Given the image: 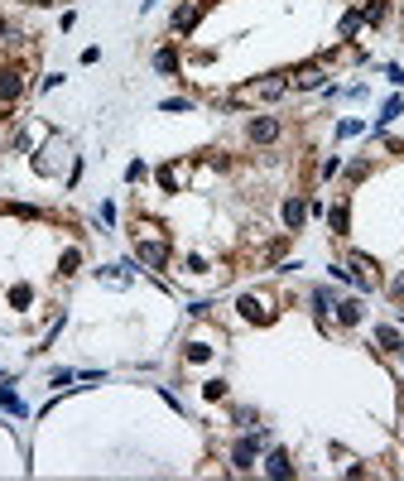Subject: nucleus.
Returning a JSON list of instances; mask_svg holds the SVG:
<instances>
[{"instance_id":"nucleus-1","label":"nucleus","mask_w":404,"mask_h":481,"mask_svg":"<svg viewBox=\"0 0 404 481\" xmlns=\"http://www.w3.org/2000/svg\"><path fill=\"white\" fill-rule=\"evenodd\" d=\"M284 92H289V78H279V73H274V78L245 82V87L236 92V97H231V102H236V106H241V102H279Z\"/></svg>"},{"instance_id":"nucleus-2","label":"nucleus","mask_w":404,"mask_h":481,"mask_svg":"<svg viewBox=\"0 0 404 481\" xmlns=\"http://www.w3.org/2000/svg\"><path fill=\"white\" fill-rule=\"evenodd\" d=\"M135 255H140V265L164 269V265H169V240H159V236H145V231H135Z\"/></svg>"},{"instance_id":"nucleus-3","label":"nucleus","mask_w":404,"mask_h":481,"mask_svg":"<svg viewBox=\"0 0 404 481\" xmlns=\"http://www.w3.org/2000/svg\"><path fill=\"white\" fill-rule=\"evenodd\" d=\"M269 443V433H245V438H236V448H231V467L236 472H250L255 467V453Z\"/></svg>"},{"instance_id":"nucleus-4","label":"nucleus","mask_w":404,"mask_h":481,"mask_svg":"<svg viewBox=\"0 0 404 481\" xmlns=\"http://www.w3.org/2000/svg\"><path fill=\"white\" fill-rule=\"evenodd\" d=\"M25 92H29L25 68H20V63H10V68L0 73V106H15V102H20Z\"/></svg>"},{"instance_id":"nucleus-5","label":"nucleus","mask_w":404,"mask_h":481,"mask_svg":"<svg viewBox=\"0 0 404 481\" xmlns=\"http://www.w3.org/2000/svg\"><path fill=\"white\" fill-rule=\"evenodd\" d=\"M241 318L245 322H274V298L269 294H241Z\"/></svg>"},{"instance_id":"nucleus-6","label":"nucleus","mask_w":404,"mask_h":481,"mask_svg":"<svg viewBox=\"0 0 404 481\" xmlns=\"http://www.w3.org/2000/svg\"><path fill=\"white\" fill-rule=\"evenodd\" d=\"M245 135H250V145H274V140L284 135V126H279L274 116H250V126H245Z\"/></svg>"},{"instance_id":"nucleus-7","label":"nucleus","mask_w":404,"mask_h":481,"mask_svg":"<svg viewBox=\"0 0 404 481\" xmlns=\"http://www.w3.org/2000/svg\"><path fill=\"white\" fill-rule=\"evenodd\" d=\"M202 10H207V0H188V5H178V10H173V34H192L197 20H202Z\"/></svg>"},{"instance_id":"nucleus-8","label":"nucleus","mask_w":404,"mask_h":481,"mask_svg":"<svg viewBox=\"0 0 404 481\" xmlns=\"http://www.w3.org/2000/svg\"><path fill=\"white\" fill-rule=\"evenodd\" d=\"M327 73H323V63H303L298 73H289V87H298V92H313V87H323Z\"/></svg>"},{"instance_id":"nucleus-9","label":"nucleus","mask_w":404,"mask_h":481,"mask_svg":"<svg viewBox=\"0 0 404 481\" xmlns=\"http://www.w3.org/2000/svg\"><path fill=\"white\" fill-rule=\"evenodd\" d=\"M0 409H10L15 419H25V414H29V404L20 400L15 390H10V375H0Z\"/></svg>"},{"instance_id":"nucleus-10","label":"nucleus","mask_w":404,"mask_h":481,"mask_svg":"<svg viewBox=\"0 0 404 481\" xmlns=\"http://www.w3.org/2000/svg\"><path fill=\"white\" fill-rule=\"evenodd\" d=\"M376 347L385 351V356H395V351L404 347V337H400V327H390V322H380L376 327Z\"/></svg>"},{"instance_id":"nucleus-11","label":"nucleus","mask_w":404,"mask_h":481,"mask_svg":"<svg viewBox=\"0 0 404 481\" xmlns=\"http://www.w3.org/2000/svg\"><path fill=\"white\" fill-rule=\"evenodd\" d=\"M303 221H308V202H303V197H289V202H284V226H289V231H303Z\"/></svg>"},{"instance_id":"nucleus-12","label":"nucleus","mask_w":404,"mask_h":481,"mask_svg":"<svg viewBox=\"0 0 404 481\" xmlns=\"http://www.w3.org/2000/svg\"><path fill=\"white\" fill-rule=\"evenodd\" d=\"M265 472H269V477H279V481L294 477V462H289V453H284V448H274V453L265 457Z\"/></svg>"},{"instance_id":"nucleus-13","label":"nucleus","mask_w":404,"mask_h":481,"mask_svg":"<svg viewBox=\"0 0 404 481\" xmlns=\"http://www.w3.org/2000/svg\"><path fill=\"white\" fill-rule=\"evenodd\" d=\"M347 221H351V207H347V197H342V202H332V212H327L332 236H347Z\"/></svg>"},{"instance_id":"nucleus-14","label":"nucleus","mask_w":404,"mask_h":481,"mask_svg":"<svg viewBox=\"0 0 404 481\" xmlns=\"http://www.w3.org/2000/svg\"><path fill=\"white\" fill-rule=\"evenodd\" d=\"M332 308H337V322H342V327H356V322H361V298H342V303H332Z\"/></svg>"},{"instance_id":"nucleus-15","label":"nucleus","mask_w":404,"mask_h":481,"mask_svg":"<svg viewBox=\"0 0 404 481\" xmlns=\"http://www.w3.org/2000/svg\"><path fill=\"white\" fill-rule=\"evenodd\" d=\"M385 15H390V0H366L361 5V25H380Z\"/></svg>"},{"instance_id":"nucleus-16","label":"nucleus","mask_w":404,"mask_h":481,"mask_svg":"<svg viewBox=\"0 0 404 481\" xmlns=\"http://www.w3.org/2000/svg\"><path fill=\"white\" fill-rule=\"evenodd\" d=\"M78 265H82V250H78V245H68V250L58 255V274H78Z\"/></svg>"},{"instance_id":"nucleus-17","label":"nucleus","mask_w":404,"mask_h":481,"mask_svg":"<svg viewBox=\"0 0 404 481\" xmlns=\"http://www.w3.org/2000/svg\"><path fill=\"white\" fill-rule=\"evenodd\" d=\"M154 68L173 78V73H178V49H159V54H154Z\"/></svg>"},{"instance_id":"nucleus-18","label":"nucleus","mask_w":404,"mask_h":481,"mask_svg":"<svg viewBox=\"0 0 404 481\" xmlns=\"http://www.w3.org/2000/svg\"><path fill=\"white\" fill-rule=\"evenodd\" d=\"M159 183L169 188V193H173V188L183 183V164H164V169H159Z\"/></svg>"},{"instance_id":"nucleus-19","label":"nucleus","mask_w":404,"mask_h":481,"mask_svg":"<svg viewBox=\"0 0 404 481\" xmlns=\"http://www.w3.org/2000/svg\"><path fill=\"white\" fill-rule=\"evenodd\" d=\"M356 29H361V10H347V15H342V25H337V34H342V39H351Z\"/></svg>"},{"instance_id":"nucleus-20","label":"nucleus","mask_w":404,"mask_h":481,"mask_svg":"<svg viewBox=\"0 0 404 481\" xmlns=\"http://www.w3.org/2000/svg\"><path fill=\"white\" fill-rule=\"evenodd\" d=\"M400 111H404V102H400V97H390V102H385V111H380V126H390ZM380 126H376V130H380Z\"/></svg>"},{"instance_id":"nucleus-21","label":"nucleus","mask_w":404,"mask_h":481,"mask_svg":"<svg viewBox=\"0 0 404 481\" xmlns=\"http://www.w3.org/2000/svg\"><path fill=\"white\" fill-rule=\"evenodd\" d=\"M371 173V159H356V164H347V178L356 183V178H366Z\"/></svg>"},{"instance_id":"nucleus-22","label":"nucleus","mask_w":404,"mask_h":481,"mask_svg":"<svg viewBox=\"0 0 404 481\" xmlns=\"http://www.w3.org/2000/svg\"><path fill=\"white\" fill-rule=\"evenodd\" d=\"M202 395H207V400H221V395H226V380H207V390H202Z\"/></svg>"},{"instance_id":"nucleus-23","label":"nucleus","mask_w":404,"mask_h":481,"mask_svg":"<svg viewBox=\"0 0 404 481\" xmlns=\"http://www.w3.org/2000/svg\"><path fill=\"white\" fill-rule=\"evenodd\" d=\"M164 111H192V102H188V97H169V102H164Z\"/></svg>"},{"instance_id":"nucleus-24","label":"nucleus","mask_w":404,"mask_h":481,"mask_svg":"<svg viewBox=\"0 0 404 481\" xmlns=\"http://www.w3.org/2000/svg\"><path fill=\"white\" fill-rule=\"evenodd\" d=\"M337 135H342V140H351V135H361V121H342V126H337Z\"/></svg>"},{"instance_id":"nucleus-25","label":"nucleus","mask_w":404,"mask_h":481,"mask_svg":"<svg viewBox=\"0 0 404 481\" xmlns=\"http://www.w3.org/2000/svg\"><path fill=\"white\" fill-rule=\"evenodd\" d=\"M385 78L395 82V87H404V68H395V63H390V68H385Z\"/></svg>"},{"instance_id":"nucleus-26","label":"nucleus","mask_w":404,"mask_h":481,"mask_svg":"<svg viewBox=\"0 0 404 481\" xmlns=\"http://www.w3.org/2000/svg\"><path fill=\"white\" fill-rule=\"evenodd\" d=\"M390 289H395V298H404V274L395 279V284H390Z\"/></svg>"}]
</instances>
